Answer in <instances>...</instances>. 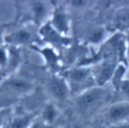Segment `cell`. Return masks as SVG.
<instances>
[{"mask_svg": "<svg viewBox=\"0 0 129 128\" xmlns=\"http://www.w3.org/2000/svg\"><path fill=\"white\" fill-rule=\"evenodd\" d=\"M33 91V84L23 78L12 76L4 78L0 83V109H8L19 98L29 95Z\"/></svg>", "mask_w": 129, "mask_h": 128, "instance_id": "obj_1", "label": "cell"}, {"mask_svg": "<svg viewBox=\"0 0 129 128\" xmlns=\"http://www.w3.org/2000/svg\"><path fill=\"white\" fill-rule=\"evenodd\" d=\"M110 98L111 92L106 88V86H96L77 95L76 106L82 114L88 115L109 102Z\"/></svg>", "mask_w": 129, "mask_h": 128, "instance_id": "obj_2", "label": "cell"}, {"mask_svg": "<svg viewBox=\"0 0 129 128\" xmlns=\"http://www.w3.org/2000/svg\"><path fill=\"white\" fill-rule=\"evenodd\" d=\"M61 76L67 81L70 92L76 95L97 86L90 66H74Z\"/></svg>", "mask_w": 129, "mask_h": 128, "instance_id": "obj_3", "label": "cell"}, {"mask_svg": "<svg viewBox=\"0 0 129 128\" xmlns=\"http://www.w3.org/2000/svg\"><path fill=\"white\" fill-rule=\"evenodd\" d=\"M38 31H33L28 26H21L11 31L5 32L3 37V43L8 46H15L21 48L25 45H33L38 42Z\"/></svg>", "mask_w": 129, "mask_h": 128, "instance_id": "obj_4", "label": "cell"}, {"mask_svg": "<svg viewBox=\"0 0 129 128\" xmlns=\"http://www.w3.org/2000/svg\"><path fill=\"white\" fill-rule=\"evenodd\" d=\"M121 61L114 58L100 59L94 65L90 66L97 86L104 87L111 82L112 77L116 71L117 66Z\"/></svg>", "mask_w": 129, "mask_h": 128, "instance_id": "obj_5", "label": "cell"}, {"mask_svg": "<svg viewBox=\"0 0 129 128\" xmlns=\"http://www.w3.org/2000/svg\"><path fill=\"white\" fill-rule=\"evenodd\" d=\"M38 35L39 38L46 43V45H49L56 50L61 47H68L71 46L72 39L70 36H64L57 32L50 24L49 22H45L42 24L38 29Z\"/></svg>", "mask_w": 129, "mask_h": 128, "instance_id": "obj_6", "label": "cell"}, {"mask_svg": "<svg viewBox=\"0 0 129 128\" xmlns=\"http://www.w3.org/2000/svg\"><path fill=\"white\" fill-rule=\"evenodd\" d=\"M27 4V15L32 24L40 27L48 21L53 8L49 7V3L44 1H29Z\"/></svg>", "mask_w": 129, "mask_h": 128, "instance_id": "obj_7", "label": "cell"}, {"mask_svg": "<svg viewBox=\"0 0 129 128\" xmlns=\"http://www.w3.org/2000/svg\"><path fill=\"white\" fill-rule=\"evenodd\" d=\"M49 24L60 34L69 36L71 32V19L64 6L58 5L52 8L50 17L48 19Z\"/></svg>", "mask_w": 129, "mask_h": 128, "instance_id": "obj_8", "label": "cell"}, {"mask_svg": "<svg viewBox=\"0 0 129 128\" xmlns=\"http://www.w3.org/2000/svg\"><path fill=\"white\" fill-rule=\"evenodd\" d=\"M47 92L49 95L58 102L67 100L70 92L69 85L64 78L59 74H53L47 81Z\"/></svg>", "mask_w": 129, "mask_h": 128, "instance_id": "obj_9", "label": "cell"}, {"mask_svg": "<svg viewBox=\"0 0 129 128\" xmlns=\"http://www.w3.org/2000/svg\"><path fill=\"white\" fill-rule=\"evenodd\" d=\"M105 117L109 124L129 121V101L121 100L112 103L107 108Z\"/></svg>", "mask_w": 129, "mask_h": 128, "instance_id": "obj_10", "label": "cell"}, {"mask_svg": "<svg viewBox=\"0 0 129 128\" xmlns=\"http://www.w3.org/2000/svg\"><path fill=\"white\" fill-rule=\"evenodd\" d=\"M36 51H38L43 60L44 63L46 66V68L52 72H57L60 68V57L58 54V51L49 46V45H37V44H33L31 45Z\"/></svg>", "mask_w": 129, "mask_h": 128, "instance_id": "obj_11", "label": "cell"}, {"mask_svg": "<svg viewBox=\"0 0 129 128\" xmlns=\"http://www.w3.org/2000/svg\"><path fill=\"white\" fill-rule=\"evenodd\" d=\"M21 61H22V55L20 48L15 46H8V59L6 67L2 72V79L12 76L19 69Z\"/></svg>", "mask_w": 129, "mask_h": 128, "instance_id": "obj_12", "label": "cell"}, {"mask_svg": "<svg viewBox=\"0 0 129 128\" xmlns=\"http://www.w3.org/2000/svg\"><path fill=\"white\" fill-rule=\"evenodd\" d=\"M112 27L118 33H125L129 30V6L118 8L112 17Z\"/></svg>", "mask_w": 129, "mask_h": 128, "instance_id": "obj_13", "label": "cell"}, {"mask_svg": "<svg viewBox=\"0 0 129 128\" xmlns=\"http://www.w3.org/2000/svg\"><path fill=\"white\" fill-rule=\"evenodd\" d=\"M107 30L103 26L93 27L87 34V41L90 44H102L107 39Z\"/></svg>", "mask_w": 129, "mask_h": 128, "instance_id": "obj_14", "label": "cell"}, {"mask_svg": "<svg viewBox=\"0 0 129 128\" xmlns=\"http://www.w3.org/2000/svg\"><path fill=\"white\" fill-rule=\"evenodd\" d=\"M35 116L32 113H25L17 115L11 118L10 128H29L32 122L35 120Z\"/></svg>", "mask_w": 129, "mask_h": 128, "instance_id": "obj_15", "label": "cell"}, {"mask_svg": "<svg viewBox=\"0 0 129 128\" xmlns=\"http://www.w3.org/2000/svg\"><path fill=\"white\" fill-rule=\"evenodd\" d=\"M58 116V110L53 104H46L41 112V119L46 123H52Z\"/></svg>", "mask_w": 129, "mask_h": 128, "instance_id": "obj_16", "label": "cell"}, {"mask_svg": "<svg viewBox=\"0 0 129 128\" xmlns=\"http://www.w3.org/2000/svg\"><path fill=\"white\" fill-rule=\"evenodd\" d=\"M125 101H129V78L125 77L120 83L117 91Z\"/></svg>", "mask_w": 129, "mask_h": 128, "instance_id": "obj_17", "label": "cell"}, {"mask_svg": "<svg viewBox=\"0 0 129 128\" xmlns=\"http://www.w3.org/2000/svg\"><path fill=\"white\" fill-rule=\"evenodd\" d=\"M8 59V46L5 43H0V70L3 72V70L6 67Z\"/></svg>", "mask_w": 129, "mask_h": 128, "instance_id": "obj_18", "label": "cell"}, {"mask_svg": "<svg viewBox=\"0 0 129 128\" xmlns=\"http://www.w3.org/2000/svg\"><path fill=\"white\" fill-rule=\"evenodd\" d=\"M9 114H10V108L0 109V128L3 127V125L5 124L7 119L9 118Z\"/></svg>", "mask_w": 129, "mask_h": 128, "instance_id": "obj_19", "label": "cell"}, {"mask_svg": "<svg viewBox=\"0 0 129 128\" xmlns=\"http://www.w3.org/2000/svg\"><path fill=\"white\" fill-rule=\"evenodd\" d=\"M123 34H124V40H125V56H126V59L129 60V30Z\"/></svg>", "mask_w": 129, "mask_h": 128, "instance_id": "obj_20", "label": "cell"}, {"mask_svg": "<svg viewBox=\"0 0 129 128\" xmlns=\"http://www.w3.org/2000/svg\"><path fill=\"white\" fill-rule=\"evenodd\" d=\"M107 128H129V121L118 122L114 124H109Z\"/></svg>", "mask_w": 129, "mask_h": 128, "instance_id": "obj_21", "label": "cell"}, {"mask_svg": "<svg viewBox=\"0 0 129 128\" xmlns=\"http://www.w3.org/2000/svg\"><path fill=\"white\" fill-rule=\"evenodd\" d=\"M29 128H45V123L41 120V121H37V120H34L32 122V124L30 125Z\"/></svg>", "mask_w": 129, "mask_h": 128, "instance_id": "obj_22", "label": "cell"}, {"mask_svg": "<svg viewBox=\"0 0 129 128\" xmlns=\"http://www.w3.org/2000/svg\"><path fill=\"white\" fill-rule=\"evenodd\" d=\"M72 5H75V7H83V5L87 4L86 1H72Z\"/></svg>", "mask_w": 129, "mask_h": 128, "instance_id": "obj_23", "label": "cell"}, {"mask_svg": "<svg viewBox=\"0 0 129 128\" xmlns=\"http://www.w3.org/2000/svg\"><path fill=\"white\" fill-rule=\"evenodd\" d=\"M4 25L0 24V43H3V37H4V34H5V29H4Z\"/></svg>", "mask_w": 129, "mask_h": 128, "instance_id": "obj_24", "label": "cell"}, {"mask_svg": "<svg viewBox=\"0 0 129 128\" xmlns=\"http://www.w3.org/2000/svg\"><path fill=\"white\" fill-rule=\"evenodd\" d=\"M126 77L129 78V62H128V65H127V74H126Z\"/></svg>", "mask_w": 129, "mask_h": 128, "instance_id": "obj_25", "label": "cell"}, {"mask_svg": "<svg viewBox=\"0 0 129 128\" xmlns=\"http://www.w3.org/2000/svg\"><path fill=\"white\" fill-rule=\"evenodd\" d=\"M0 80H2V72H1V70H0Z\"/></svg>", "mask_w": 129, "mask_h": 128, "instance_id": "obj_26", "label": "cell"}]
</instances>
